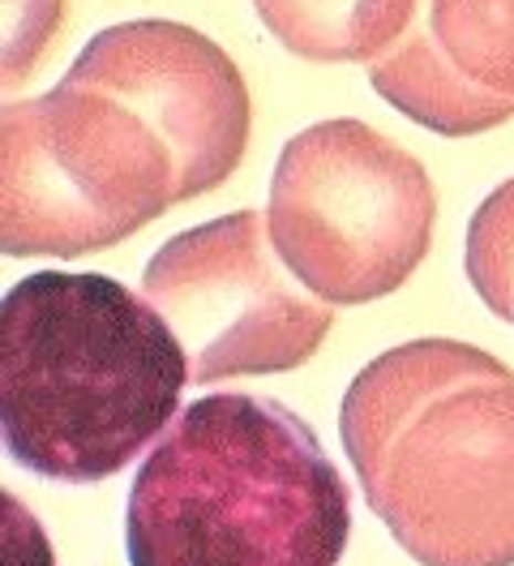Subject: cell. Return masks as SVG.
Returning <instances> with one entry per match:
<instances>
[{
	"label": "cell",
	"instance_id": "obj_1",
	"mask_svg": "<svg viewBox=\"0 0 514 566\" xmlns=\"http://www.w3.org/2000/svg\"><path fill=\"white\" fill-rule=\"evenodd\" d=\"M237 61L185 22H120L39 99L0 116V249L95 253L237 172L249 146Z\"/></svg>",
	"mask_w": 514,
	"mask_h": 566
},
{
	"label": "cell",
	"instance_id": "obj_2",
	"mask_svg": "<svg viewBox=\"0 0 514 566\" xmlns=\"http://www.w3.org/2000/svg\"><path fill=\"white\" fill-rule=\"evenodd\" d=\"M365 502L420 566H514V369L459 339L369 360L339 408Z\"/></svg>",
	"mask_w": 514,
	"mask_h": 566
},
{
	"label": "cell",
	"instance_id": "obj_3",
	"mask_svg": "<svg viewBox=\"0 0 514 566\" xmlns=\"http://www.w3.org/2000/svg\"><path fill=\"white\" fill-rule=\"evenodd\" d=\"M189 356L168 318L112 275L39 271L0 305V433L27 472L95 485L180 408Z\"/></svg>",
	"mask_w": 514,
	"mask_h": 566
},
{
	"label": "cell",
	"instance_id": "obj_4",
	"mask_svg": "<svg viewBox=\"0 0 514 566\" xmlns=\"http://www.w3.org/2000/svg\"><path fill=\"white\" fill-rule=\"evenodd\" d=\"M352 490L266 395H206L164 429L125 506L129 566H339Z\"/></svg>",
	"mask_w": 514,
	"mask_h": 566
},
{
	"label": "cell",
	"instance_id": "obj_5",
	"mask_svg": "<svg viewBox=\"0 0 514 566\" xmlns=\"http://www.w3.org/2000/svg\"><path fill=\"white\" fill-rule=\"evenodd\" d=\"M266 219L279 258L308 292L365 305L403 287L424 262L438 189L399 142L343 116L283 146Z\"/></svg>",
	"mask_w": 514,
	"mask_h": 566
},
{
	"label": "cell",
	"instance_id": "obj_6",
	"mask_svg": "<svg viewBox=\"0 0 514 566\" xmlns=\"http://www.w3.org/2000/svg\"><path fill=\"white\" fill-rule=\"evenodd\" d=\"M141 296L168 318L193 382L287 374L335 326L331 301L308 292L279 258L271 219L223 214L176 232L141 271Z\"/></svg>",
	"mask_w": 514,
	"mask_h": 566
},
{
	"label": "cell",
	"instance_id": "obj_7",
	"mask_svg": "<svg viewBox=\"0 0 514 566\" xmlns=\"http://www.w3.org/2000/svg\"><path fill=\"white\" fill-rule=\"evenodd\" d=\"M374 91L408 120L472 138L514 116V0H429L369 65Z\"/></svg>",
	"mask_w": 514,
	"mask_h": 566
},
{
	"label": "cell",
	"instance_id": "obj_8",
	"mask_svg": "<svg viewBox=\"0 0 514 566\" xmlns=\"http://www.w3.org/2000/svg\"><path fill=\"white\" fill-rule=\"evenodd\" d=\"M262 27L305 61H369L395 48L416 0H253Z\"/></svg>",
	"mask_w": 514,
	"mask_h": 566
},
{
	"label": "cell",
	"instance_id": "obj_9",
	"mask_svg": "<svg viewBox=\"0 0 514 566\" xmlns=\"http://www.w3.org/2000/svg\"><path fill=\"white\" fill-rule=\"evenodd\" d=\"M463 262L480 301L514 326V177L502 180L476 207Z\"/></svg>",
	"mask_w": 514,
	"mask_h": 566
},
{
	"label": "cell",
	"instance_id": "obj_10",
	"mask_svg": "<svg viewBox=\"0 0 514 566\" xmlns=\"http://www.w3.org/2000/svg\"><path fill=\"white\" fill-rule=\"evenodd\" d=\"M4 566H52L48 536L13 494H4Z\"/></svg>",
	"mask_w": 514,
	"mask_h": 566
}]
</instances>
